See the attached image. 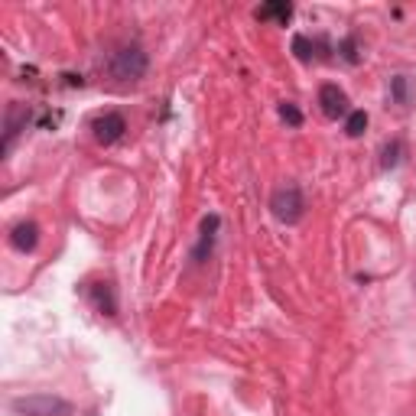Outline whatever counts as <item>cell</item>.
Masks as SVG:
<instances>
[{"label":"cell","mask_w":416,"mask_h":416,"mask_svg":"<svg viewBox=\"0 0 416 416\" xmlns=\"http://www.w3.org/2000/svg\"><path fill=\"white\" fill-rule=\"evenodd\" d=\"M88 299L94 303V309L104 315H114L118 313V299H114V289H111V283H94V286H88Z\"/></svg>","instance_id":"9"},{"label":"cell","mask_w":416,"mask_h":416,"mask_svg":"<svg viewBox=\"0 0 416 416\" xmlns=\"http://www.w3.org/2000/svg\"><path fill=\"white\" fill-rule=\"evenodd\" d=\"M280 118L286 120L289 127H299V124H303V114H299V108H296V104H289V101L280 104Z\"/></svg>","instance_id":"15"},{"label":"cell","mask_w":416,"mask_h":416,"mask_svg":"<svg viewBox=\"0 0 416 416\" xmlns=\"http://www.w3.org/2000/svg\"><path fill=\"white\" fill-rule=\"evenodd\" d=\"M30 118H33V111L26 108V104H20V101L7 104V111H4V144H0V153L4 156H10V150L17 144V137L26 130Z\"/></svg>","instance_id":"4"},{"label":"cell","mask_w":416,"mask_h":416,"mask_svg":"<svg viewBox=\"0 0 416 416\" xmlns=\"http://www.w3.org/2000/svg\"><path fill=\"white\" fill-rule=\"evenodd\" d=\"M10 410L17 416H68L72 403L59 393H26L10 400Z\"/></svg>","instance_id":"1"},{"label":"cell","mask_w":416,"mask_h":416,"mask_svg":"<svg viewBox=\"0 0 416 416\" xmlns=\"http://www.w3.org/2000/svg\"><path fill=\"white\" fill-rule=\"evenodd\" d=\"M218 228H221V215H205L202 218V228H198V247L192 251V260L202 263L205 257L212 254V247H215V238H218Z\"/></svg>","instance_id":"7"},{"label":"cell","mask_w":416,"mask_h":416,"mask_svg":"<svg viewBox=\"0 0 416 416\" xmlns=\"http://www.w3.org/2000/svg\"><path fill=\"white\" fill-rule=\"evenodd\" d=\"M365 127H367V114H365V111H351L348 120H345V134H348V137H361V134H365Z\"/></svg>","instance_id":"12"},{"label":"cell","mask_w":416,"mask_h":416,"mask_svg":"<svg viewBox=\"0 0 416 416\" xmlns=\"http://www.w3.org/2000/svg\"><path fill=\"white\" fill-rule=\"evenodd\" d=\"M124 130H127V120H124L120 111H104V114H98V118L92 120V137L101 146L118 144L120 137H124Z\"/></svg>","instance_id":"5"},{"label":"cell","mask_w":416,"mask_h":416,"mask_svg":"<svg viewBox=\"0 0 416 416\" xmlns=\"http://www.w3.org/2000/svg\"><path fill=\"white\" fill-rule=\"evenodd\" d=\"M270 212H273V218L283 221V225H299L303 215H306V202H303L299 186L286 182V186L277 189V192L270 196Z\"/></svg>","instance_id":"3"},{"label":"cell","mask_w":416,"mask_h":416,"mask_svg":"<svg viewBox=\"0 0 416 416\" xmlns=\"http://www.w3.org/2000/svg\"><path fill=\"white\" fill-rule=\"evenodd\" d=\"M319 104H322V114L325 118H332V120L351 114L348 111V94L341 92L339 85H332V82H325V85L319 88Z\"/></svg>","instance_id":"6"},{"label":"cell","mask_w":416,"mask_h":416,"mask_svg":"<svg viewBox=\"0 0 416 416\" xmlns=\"http://www.w3.org/2000/svg\"><path fill=\"white\" fill-rule=\"evenodd\" d=\"M36 244H39V225L36 221H20L17 228L10 231V247L20 251V254L36 251Z\"/></svg>","instance_id":"8"},{"label":"cell","mask_w":416,"mask_h":416,"mask_svg":"<svg viewBox=\"0 0 416 416\" xmlns=\"http://www.w3.org/2000/svg\"><path fill=\"white\" fill-rule=\"evenodd\" d=\"M339 52H341V59L348 62V65H355L358 62V36H345L341 46H339Z\"/></svg>","instance_id":"14"},{"label":"cell","mask_w":416,"mask_h":416,"mask_svg":"<svg viewBox=\"0 0 416 416\" xmlns=\"http://www.w3.org/2000/svg\"><path fill=\"white\" fill-rule=\"evenodd\" d=\"M92 416H94V413H92Z\"/></svg>","instance_id":"17"},{"label":"cell","mask_w":416,"mask_h":416,"mask_svg":"<svg viewBox=\"0 0 416 416\" xmlns=\"http://www.w3.org/2000/svg\"><path fill=\"white\" fill-rule=\"evenodd\" d=\"M146 65H150L146 52L134 43V46H120V49L111 56L108 72L118 78V82H140V78L146 75Z\"/></svg>","instance_id":"2"},{"label":"cell","mask_w":416,"mask_h":416,"mask_svg":"<svg viewBox=\"0 0 416 416\" xmlns=\"http://www.w3.org/2000/svg\"><path fill=\"white\" fill-rule=\"evenodd\" d=\"M391 92H393V101L397 104H407V75H397L391 82Z\"/></svg>","instance_id":"16"},{"label":"cell","mask_w":416,"mask_h":416,"mask_svg":"<svg viewBox=\"0 0 416 416\" xmlns=\"http://www.w3.org/2000/svg\"><path fill=\"white\" fill-rule=\"evenodd\" d=\"M400 156H403V144H400V140H391V144H384L381 166H384V170H393V166L400 163Z\"/></svg>","instance_id":"11"},{"label":"cell","mask_w":416,"mask_h":416,"mask_svg":"<svg viewBox=\"0 0 416 416\" xmlns=\"http://www.w3.org/2000/svg\"><path fill=\"white\" fill-rule=\"evenodd\" d=\"M313 49H315V43L309 39V36H293V52H296V59L299 62H313Z\"/></svg>","instance_id":"13"},{"label":"cell","mask_w":416,"mask_h":416,"mask_svg":"<svg viewBox=\"0 0 416 416\" xmlns=\"http://www.w3.org/2000/svg\"><path fill=\"white\" fill-rule=\"evenodd\" d=\"M289 17H293V4H286V0H273V4L257 7V20H277V23H286Z\"/></svg>","instance_id":"10"}]
</instances>
